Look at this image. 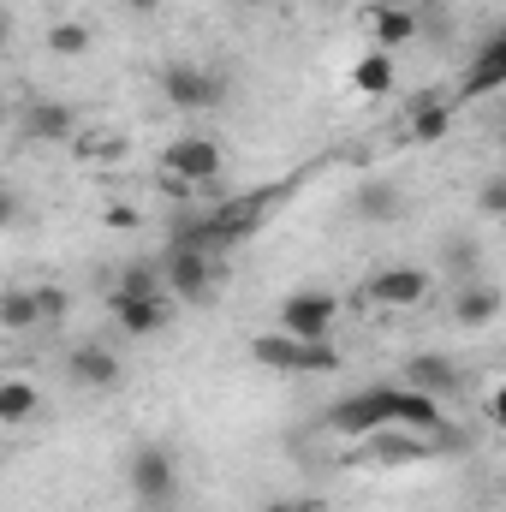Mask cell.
Masks as SVG:
<instances>
[{"instance_id":"26","label":"cell","mask_w":506,"mask_h":512,"mask_svg":"<svg viewBox=\"0 0 506 512\" xmlns=\"http://www.w3.org/2000/svg\"><path fill=\"white\" fill-rule=\"evenodd\" d=\"M483 411H489V423H495V429H506V382H501V387H489Z\"/></svg>"},{"instance_id":"30","label":"cell","mask_w":506,"mask_h":512,"mask_svg":"<svg viewBox=\"0 0 506 512\" xmlns=\"http://www.w3.org/2000/svg\"><path fill=\"white\" fill-rule=\"evenodd\" d=\"M501 143H506V126H501Z\"/></svg>"},{"instance_id":"5","label":"cell","mask_w":506,"mask_h":512,"mask_svg":"<svg viewBox=\"0 0 506 512\" xmlns=\"http://www.w3.org/2000/svg\"><path fill=\"white\" fill-rule=\"evenodd\" d=\"M393 423V387H358V393H346L334 411H328V429L334 435H352V441H370L376 429Z\"/></svg>"},{"instance_id":"7","label":"cell","mask_w":506,"mask_h":512,"mask_svg":"<svg viewBox=\"0 0 506 512\" xmlns=\"http://www.w3.org/2000/svg\"><path fill=\"white\" fill-rule=\"evenodd\" d=\"M334 322H340V298H334V292L304 286V292H286V298H280V328L298 334V340H328Z\"/></svg>"},{"instance_id":"22","label":"cell","mask_w":506,"mask_h":512,"mask_svg":"<svg viewBox=\"0 0 506 512\" xmlns=\"http://www.w3.org/2000/svg\"><path fill=\"white\" fill-rule=\"evenodd\" d=\"M120 292H143V298H149V292H167V274H161V268L131 262L126 274H120Z\"/></svg>"},{"instance_id":"29","label":"cell","mask_w":506,"mask_h":512,"mask_svg":"<svg viewBox=\"0 0 506 512\" xmlns=\"http://www.w3.org/2000/svg\"><path fill=\"white\" fill-rule=\"evenodd\" d=\"M239 6H262V0H239Z\"/></svg>"},{"instance_id":"9","label":"cell","mask_w":506,"mask_h":512,"mask_svg":"<svg viewBox=\"0 0 506 512\" xmlns=\"http://www.w3.org/2000/svg\"><path fill=\"white\" fill-rule=\"evenodd\" d=\"M161 274H167V292L179 304H203L215 292V256L209 251H191V245H167L161 256Z\"/></svg>"},{"instance_id":"17","label":"cell","mask_w":506,"mask_h":512,"mask_svg":"<svg viewBox=\"0 0 506 512\" xmlns=\"http://www.w3.org/2000/svg\"><path fill=\"white\" fill-rule=\"evenodd\" d=\"M352 90H364V96H387V90H393V54H387V48L358 54V66H352Z\"/></svg>"},{"instance_id":"1","label":"cell","mask_w":506,"mask_h":512,"mask_svg":"<svg viewBox=\"0 0 506 512\" xmlns=\"http://www.w3.org/2000/svg\"><path fill=\"white\" fill-rule=\"evenodd\" d=\"M251 358L262 370H286V376H334L340 370V352L328 340H298L286 328H268L251 340Z\"/></svg>"},{"instance_id":"4","label":"cell","mask_w":506,"mask_h":512,"mask_svg":"<svg viewBox=\"0 0 506 512\" xmlns=\"http://www.w3.org/2000/svg\"><path fill=\"white\" fill-rule=\"evenodd\" d=\"M126 483L143 507H167L179 495V465H173V453L161 441H143V447H131V459H126Z\"/></svg>"},{"instance_id":"14","label":"cell","mask_w":506,"mask_h":512,"mask_svg":"<svg viewBox=\"0 0 506 512\" xmlns=\"http://www.w3.org/2000/svg\"><path fill=\"white\" fill-rule=\"evenodd\" d=\"M501 286H489V280H465L459 286V298H453V322L459 328H489L495 316H501Z\"/></svg>"},{"instance_id":"18","label":"cell","mask_w":506,"mask_h":512,"mask_svg":"<svg viewBox=\"0 0 506 512\" xmlns=\"http://www.w3.org/2000/svg\"><path fill=\"white\" fill-rule=\"evenodd\" d=\"M78 131V114L66 108V102H36L30 108V137H42V143H66Z\"/></svg>"},{"instance_id":"8","label":"cell","mask_w":506,"mask_h":512,"mask_svg":"<svg viewBox=\"0 0 506 512\" xmlns=\"http://www.w3.org/2000/svg\"><path fill=\"white\" fill-rule=\"evenodd\" d=\"M173 304H179L173 292H149V298L143 292H120V286L108 292V310H114L120 334H131V340H155L173 322Z\"/></svg>"},{"instance_id":"27","label":"cell","mask_w":506,"mask_h":512,"mask_svg":"<svg viewBox=\"0 0 506 512\" xmlns=\"http://www.w3.org/2000/svg\"><path fill=\"white\" fill-rule=\"evenodd\" d=\"M120 6H131V12H155L161 0H120Z\"/></svg>"},{"instance_id":"11","label":"cell","mask_w":506,"mask_h":512,"mask_svg":"<svg viewBox=\"0 0 506 512\" xmlns=\"http://www.w3.org/2000/svg\"><path fill=\"white\" fill-rule=\"evenodd\" d=\"M66 376L78 387H96V393H108V387H120V352H108V346H72L66 352Z\"/></svg>"},{"instance_id":"19","label":"cell","mask_w":506,"mask_h":512,"mask_svg":"<svg viewBox=\"0 0 506 512\" xmlns=\"http://www.w3.org/2000/svg\"><path fill=\"white\" fill-rule=\"evenodd\" d=\"M42 322V298H36V286L24 292V286H12L6 298H0V328L6 334H24V328H36Z\"/></svg>"},{"instance_id":"13","label":"cell","mask_w":506,"mask_h":512,"mask_svg":"<svg viewBox=\"0 0 506 512\" xmlns=\"http://www.w3.org/2000/svg\"><path fill=\"white\" fill-rule=\"evenodd\" d=\"M417 30L423 24H417V12L405 0H376L370 6V36H376V48H387V54L405 48V42H417Z\"/></svg>"},{"instance_id":"6","label":"cell","mask_w":506,"mask_h":512,"mask_svg":"<svg viewBox=\"0 0 506 512\" xmlns=\"http://www.w3.org/2000/svg\"><path fill=\"white\" fill-rule=\"evenodd\" d=\"M495 90H506V24H495L483 42H477V54H471V66L459 72V108L465 102H483V96H495Z\"/></svg>"},{"instance_id":"20","label":"cell","mask_w":506,"mask_h":512,"mask_svg":"<svg viewBox=\"0 0 506 512\" xmlns=\"http://www.w3.org/2000/svg\"><path fill=\"white\" fill-rule=\"evenodd\" d=\"M352 209H358L364 221H393V215H399V185H387V179H370V185L352 197Z\"/></svg>"},{"instance_id":"28","label":"cell","mask_w":506,"mask_h":512,"mask_svg":"<svg viewBox=\"0 0 506 512\" xmlns=\"http://www.w3.org/2000/svg\"><path fill=\"white\" fill-rule=\"evenodd\" d=\"M268 512H316V507H298V501H292V507H286V501H280V507H268Z\"/></svg>"},{"instance_id":"16","label":"cell","mask_w":506,"mask_h":512,"mask_svg":"<svg viewBox=\"0 0 506 512\" xmlns=\"http://www.w3.org/2000/svg\"><path fill=\"white\" fill-rule=\"evenodd\" d=\"M42 405V387L30 376H0V423H24Z\"/></svg>"},{"instance_id":"25","label":"cell","mask_w":506,"mask_h":512,"mask_svg":"<svg viewBox=\"0 0 506 512\" xmlns=\"http://www.w3.org/2000/svg\"><path fill=\"white\" fill-rule=\"evenodd\" d=\"M36 298H42V322H60V316H66V304H72V298H66V286H36Z\"/></svg>"},{"instance_id":"21","label":"cell","mask_w":506,"mask_h":512,"mask_svg":"<svg viewBox=\"0 0 506 512\" xmlns=\"http://www.w3.org/2000/svg\"><path fill=\"white\" fill-rule=\"evenodd\" d=\"M48 54H60V60H78V54H90V24H78V18L54 24V30H48Z\"/></svg>"},{"instance_id":"3","label":"cell","mask_w":506,"mask_h":512,"mask_svg":"<svg viewBox=\"0 0 506 512\" xmlns=\"http://www.w3.org/2000/svg\"><path fill=\"white\" fill-rule=\"evenodd\" d=\"M161 96L179 114H209V108L227 102V78L215 66H203V60H167L161 66Z\"/></svg>"},{"instance_id":"24","label":"cell","mask_w":506,"mask_h":512,"mask_svg":"<svg viewBox=\"0 0 506 512\" xmlns=\"http://www.w3.org/2000/svg\"><path fill=\"white\" fill-rule=\"evenodd\" d=\"M447 268H459V274H465V280H471V274H477V245H471V239H465V233H459V239H447Z\"/></svg>"},{"instance_id":"23","label":"cell","mask_w":506,"mask_h":512,"mask_svg":"<svg viewBox=\"0 0 506 512\" xmlns=\"http://www.w3.org/2000/svg\"><path fill=\"white\" fill-rule=\"evenodd\" d=\"M477 215H489V221H506V173H501V179H489V185L477 191Z\"/></svg>"},{"instance_id":"2","label":"cell","mask_w":506,"mask_h":512,"mask_svg":"<svg viewBox=\"0 0 506 512\" xmlns=\"http://www.w3.org/2000/svg\"><path fill=\"white\" fill-rule=\"evenodd\" d=\"M161 179L173 185V191H203V185H215L221 179V167H227V149L215 143V137H203V131H185V137H173L167 149H161Z\"/></svg>"},{"instance_id":"10","label":"cell","mask_w":506,"mask_h":512,"mask_svg":"<svg viewBox=\"0 0 506 512\" xmlns=\"http://www.w3.org/2000/svg\"><path fill=\"white\" fill-rule=\"evenodd\" d=\"M429 286H435L429 268H376L370 286H364V298L381 304V310H411V304L429 298Z\"/></svg>"},{"instance_id":"12","label":"cell","mask_w":506,"mask_h":512,"mask_svg":"<svg viewBox=\"0 0 506 512\" xmlns=\"http://www.w3.org/2000/svg\"><path fill=\"white\" fill-rule=\"evenodd\" d=\"M453 114H459V96H411L405 108V131L417 143H441L453 131Z\"/></svg>"},{"instance_id":"15","label":"cell","mask_w":506,"mask_h":512,"mask_svg":"<svg viewBox=\"0 0 506 512\" xmlns=\"http://www.w3.org/2000/svg\"><path fill=\"white\" fill-rule=\"evenodd\" d=\"M459 382H465V376H459V364H453L447 352H423V358L405 364V387H423V393H435V399H447Z\"/></svg>"}]
</instances>
